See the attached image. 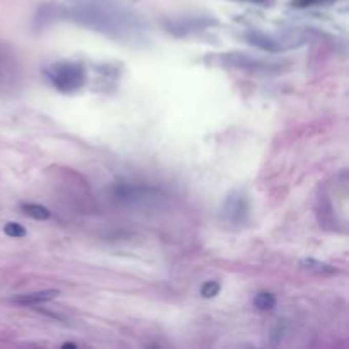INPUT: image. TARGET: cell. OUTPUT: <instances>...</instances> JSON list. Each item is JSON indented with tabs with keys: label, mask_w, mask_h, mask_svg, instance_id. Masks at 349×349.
Listing matches in <instances>:
<instances>
[{
	"label": "cell",
	"mask_w": 349,
	"mask_h": 349,
	"mask_svg": "<svg viewBox=\"0 0 349 349\" xmlns=\"http://www.w3.org/2000/svg\"><path fill=\"white\" fill-rule=\"evenodd\" d=\"M114 198L126 206H140V208L158 204L162 199H166L160 189L145 184H116Z\"/></svg>",
	"instance_id": "cell-2"
},
{
	"label": "cell",
	"mask_w": 349,
	"mask_h": 349,
	"mask_svg": "<svg viewBox=\"0 0 349 349\" xmlns=\"http://www.w3.org/2000/svg\"><path fill=\"white\" fill-rule=\"evenodd\" d=\"M251 215L249 198L242 191H234L225 198L223 204L220 208V220L225 227H234V229H242Z\"/></svg>",
	"instance_id": "cell-3"
},
{
	"label": "cell",
	"mask_w": 349,
	"mask_h": 349,
	"mask_svg": "<svg viewBox=\"0 0 349 349\" xmlns=\"http://www.w3.org/2000/svg\"><path fill=\"white\" fill-rule=\"evenodd\" d=\"M300 268L305 269V271H310V273H317V274H336L337 269L334 266H331V264H325V262H320L317 261V259H301L300 261Z\"/></svg>",
	"instance_id": "cell-8"
},
{
	"label": "cell",
	"mask_w": 349,
	"mask_h": 349,
	"mask_svg": "<svg viewBox=\"0 0 349 349\" xmlns=\"http://www.w3.org/2000/svg\"><path fill=\"white\" fill-rule=\"evenodd\" d=\"M252 2H257V4H266L268 0H252Z\"/></svg>",
	"instance_id": "cell-17"
},
{
	"label": "cell",
	"mask_w": 349,
	"mask_h": 349,
	"mask_svg": "<svg viewBox=\"0 0 349 349\" xmlns=\"http://www.w3.org/2000/svg\"><path fill=\"white\" fill-rule=\"evenodd\" d=\"M281 339H283V329H281V320H279L278 324L274 325V329L271 332V342L273 344H278Z\"/></svg>",
	"instance_id": "cell-14"
},
{
	"label": "cell",
	"mask_w": 349,
	"mask_h": 349,
	"mask_svg": "<svg viewBox=\"0 0 349 349\" xmlns=\"http://www.w3.org/2000/svg\"><path fill=\"white\" fill-rule=\"evenodd\" d=\"M245 41L252 46H256V48H261V50H266V51H283L284 50V45L281 43L279 39L273 38L271 34H266V33H261V31H249V33H245Z\"/></svg>",
	"instance_id": "cell-6"
},
{
	"label": "cell",
	"mask_w": 349,
	"mask_h": 349,
	"mask_svg": "<svg viewBox=\"0 0 349 349\" xmlns=\"http://www.w3.org/2000/svg\"><path fill=\"white\" fill-rule=\"evenodd\" d=\"M225 65L234 67V68H240V70H247V72H269L273 68V65L269 61H262L257 60V58H252L249 55H242V53H229V55L223 56Z\"/></svg>",
	"instance_id": "cell-5"
},
{
	"label": "cell",
	"mask_w": 349,
	"mask_h": 349,
	"mask_svg": "<svg viewBox=\"0 0 349 349\" xmlns=\"http://www.w3.org/2000/svg\"><path fill=\"white\" fill-rule=\"evenodd\" d=\"M20 210H23V213L26 216H29V218L33 220H50V210L45 208V206L41 204H36V203H24L20 204Z\"/></svg>",
	"instance_id": "cell-9"
},
{
	"label": "cell",
	"mask_w": 349,
	"mask_h": 349,
	"mask_svg": "<svg viewBox=\"0 0 349 349\" xmlns=\"http://www.w3.org/2000/svg\"><path fill=\"white\" fill-rule=\"evenodd\" d=\"M254 305H256V309L261 312L273 310L274 306H276V297H274L271 292H261L256 295V298H254Z\"/></svg>",
	"instance_id": "cell-10"
},
{
	"label": "cell",
	"mask_w": 349,
	"mask_h": 349,
	"mask_svg": "<svg viewBox=\"0 0 349 349\" xmlns=\"http://www.w3.org/2000/svg\"><path fill=\"white\" fill-rule=\"evenodd\" d=\"M220 293V283L218 281H206L201 286V297L203 298H215Z\"/></svg>",
	"instance_id": "cell-12"
},
{
	"label": "cell",
	"mask_w": 349,
	"mask_h": 349,
	"mask_svg": "<svg viewBox=\"0 0 349 349\" xmlns=\"http://www.w3.org/2000/svg\"><path fill=\"white\" fill-rule=\"evenodd\" d=\"M45 75L60 92H75L86 84L87 72L82 63L56 61L45 68Z\"/></svg>",
	"instance_id": "cell-1"
},
{
	"label": "cell",
	"mask_w": 349,
	"mask_h": 349,
	"mask_svg": "<svg viewBox=\"0 0 349 349\" xmlns=\"http://www.w3.org/2000/svg\"><path fill=\"white\" fill-rule=\"evenodd\" d=\"M336 0H293V5L297 7H310V5H322V4H332Z\"/></svg>",
	"instance_id": "cell-13"
},
{
	"label": "cell",
	"mask_w": 349,
	"mask_h": 349,
	"mask_svg": "<svg viewBox=\"0 0 349 349\" xmlns=\"http://www.w3.org/2000/svg\"><path fill=\"white\" fill-rule=\"evenodd\" d=\"M216 20L211 17H198V15H188V17H179V19H171L166 23V28L171 34L174 36H186L191 33H196L210 26H215Z\"/></svg>",
	"instance_id": "cell-4"
},
{
	"label": "cell",
	"mask_w": 349,
	"mask_h": 349,
	"mask_svg": "<svg viewBox=\"0 0 349 349\" xmlns=\"http://www.w3.org/2000/svg\"><path fill=\"white\" fill-rule=\"evenodd\" d=\"M61 347H77L75 342H63Z\"/></svg>",
	"instance_id": "cell-16"
},
{
	"label": "cell",
	"mask_w": 349,
	"mask_h": 349,
	"mask_svg": "<svg viewBox=\"0 0 349 349\" xmlns=\"http://www.w3.org/2000/svg\"><path fill=\"white\" fill-rule=\"evenodd\" d=\"M58 295H60L58 290H43V292L17 295V297L10 298V301L15 305H23V306H34L39 303H46V301H50V300H55Z\"/></svg>",
	"instance_id": "cell-7"
},
{
	"label": "cell",
	"mask_w": 349,
	"mask_h": 349,
	"mask_svg": "<svg viewBox=\"0 0 349 349\" xmlns=\"http://www.w3.org/2000/svg\"><path fill=\"white\" fill-rule=\"evenodd\" d=\"M4 234L9 237H14V239H20V237H26V229L20 223H15V221H9V223L4 225Z\"/></svg>",
	"instance_id": "cell-11"
},
{
	"label": "cell",
	"mask_w": 349,
	"mask_h": 349,
	"mask_svg": "<svg viewBox=\"0 0 349 349\" xmlns=\"http://www.w3.org/2000/svg\"><path fill=\"white\" fill-rule=\"evenodd\" d=\"M7 60L5 58L0 56V86H2V80L5 77H7Z\"/></svg>",
	"instance_id": "cell-15"
}]
</instances>
